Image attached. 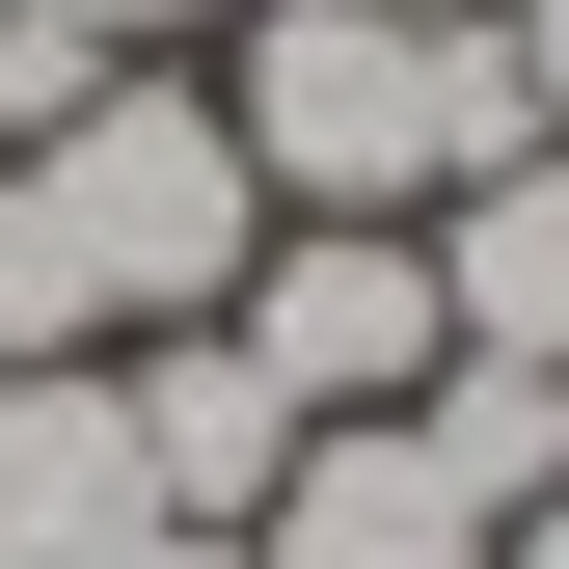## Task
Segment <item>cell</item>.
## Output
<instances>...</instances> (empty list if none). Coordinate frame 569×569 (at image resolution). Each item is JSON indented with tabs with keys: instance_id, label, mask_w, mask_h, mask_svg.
<instances>
[{
	"instance_id": "3957f363",
	"label": "cell",
	"mask_w": 569,
	"mask_h": 569,
	"mask_svg": "<svg viewBox=\"0 0 569 569\" xmlns=\"http://www.w3.org/2000/svg\"><path fill=\"white\" fill-rule=\"evenodd\" d=\"M218 326H244V380L299 407V435H352V407H407V380L461 352V326H435V244H407V218H271Z\"/></svg>"
},
{
	"instance_id": "277c9868",
	"label": "cell",
	"mask_w": 569,
	"mask_h": 569,
	"mask_svg": "<svg viewBox=\"0 0 569 569\" xmlns=\"http://www.w3.org/2000/svg\"><path fill=\"white\" fill-rule=\"evenodd\" d=\"M109 407H136V488H163V516H218V542L299 488V407L244 380V326H136V352H109Z\"/></svg>"
},
{
	"instance_id": "52a82bcc",
	"label": "cell",
	"mask_w": 569,
	"mask_h": 569,
	"mask_svg": "<svg viewBox=\"0 0 569 569\" xmlns=\"http://www.w3.org/2000/svg\"><path fill=\"white\" fill-rule=\"evenodd\" d=\"M407 244H435V326H461V352H542V380H569V136L488 163L461 218H407Z\"/></svg>"
},
{
	"instance_id": "30bf717a",
	"label": "cell",
	"mask_w": 569,
	"mask_h": 569,
	"mask_svg": "<svg viewBox=\"0 0 569 569\" xmlns=\"http://www.w3.org/2000/svg\"><path fill=\"white\" fill-rule=\"evenodd\" d=\"M54 28H109V54H190V28H218V0H54Z\"/></svg>"
},
{
	"instance_id": "ba28073f",
	"label": "cell",
	"mask_w": 569,
	"mask_h": 569,
	"mask_svg": "<svg viewBox=\"0 0 569 569\" xmlns=\"http://www.w3.org/2000/svg\"><path fill=\"white\" fill-rule=\"evenodd\" d=\"M407 435H435L461 516H542V488H569V380H542V352H435V380H407Z\"/></svg>"
},
{
	"instance_id": "4fadbf2b",
	"label": "cell",
	"mask_w": 569,
	"mask_h": 569,
	"mask_svg": "<svg viewBox=\"0 0 569 569\" xmlns=\"http://www.w3.org/2000/svg\"><path fill=\"white\" fill-rule=\"evenodd\" d=\"M407 28H488V0H407Z\"/></svg>"
},
{
	"instance_id": "9c48e42d",
	"label": "cell",
	"mask_w": 569,
	"mask_h": 569,
	"mask_svg": "<svg viewBox=\"0 0 569 569\" xmlns=\"http://www.w3.org/2000/svg\"><path fill=\"white\" fill-rule=\"evenodd\" d=\"M488 28H516V109L569 136V0H488Z\"/></svg>"
},
{
	"instance_id": "6da1fadb",
	"label": "cell",
	"mask_w": 569,
	"mask_h": 569,
	"mask_svg": "<svg viewBox=\"0 0 569 569\" xmlns=\"http://www.w3.org/2000/svg\"><path fill=\"white\" fill-rule=\"evenodd\" d=\"M218 136L271 218H461L488 163H542L516 28H407V0H218Z\"/></svg>"
},
{
	"instance_id": "8fae6325",
	"label": "cell",
	"mask_w": 569,
	"mask_h": 569,
	"mask_svg": "<svg viewBox=\"0 0 569 569\" xmlns=\"http://www.w3.org/2000/svg\"><path fill=\"white\" fill-rule=\"evenodd\" d=\"M488 569H569V488H542V516H488Z\"/></svg>"
},
{
	"instance_id": "7a4b0ae2",
	"label": "cell",
	"mask_w": 569,
	"mask_h": 569,
	"mask_svg": "<svg viewBox=\"0 0 569 569\" xmlns=\"http://www.w3.org/2000/svg\"><path fill=\"white\" fill-rule=\"evenodd\" d=\"M28 244L82 271V326L136 352V326H218L244 299V244H271V190H244V136H218V82H190V54H109L82 109L28 136Z\"/></svg>"
},
{
	"instance_id": "8992f818",
	"label": "cell",
	"mask_w": 569,
	"mask_h": 569,
	"mask_svg": "<svg viewBox=\"0 0 569 569\" xmlns=\"http://www.w3.org/2000/svg\"><path fill=\"white\" fill-rule=\"evenodd\" d=\"M244 569H488V516L435 488L407 407H352V435H299V488L244 516Z\"/></svg>"
},
{
	"instance_id": "7c38bea8",
	"label": "cell",
	"mask_w": 569,
	"mask_h": 569,
	"mask_svg": "<svg viewBox=\"0 0 569 569\" xmlns=\"http://www.w3.org/2000/svg\"><path fill=\"white\" fill-rule=\"evenodd\" d=\"M136 569H244V542H218V516H163V542H136Z\"/></svg>"
},
{
	"instance_id": "5b68a950",
	"label": "cell",
	"mask_w": 569,
	"mask_h": 569,
	"mask_svg": "<svg viewBox=\"0 0 569 569\" xmlns=\"http://www.w3.org/2000/svg\"><path fill=\"white\" fill-rule=\"evenodd\" d=\"M136 542H163V488H136V407H109V352L0 380V569H136Z\"/></svg>"
}]
</instances>
